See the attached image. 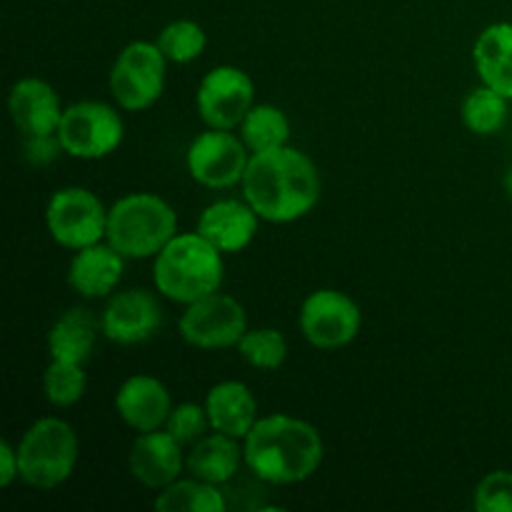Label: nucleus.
Here are the masks:
<instances>
[{
    "instance_id": "f257e3e1",
    "label": "nucleus",
    "mask_w": 512,
    "mask_h": 512,
    "mask_svg": "<svg viewBox=\"0 0 512 512\" xmlns=\"http://www.w3.org/2000/svg\"><path fill=\"white\" fill-rule=\"evenodd\" d=\"M240 188L260 220L288 225L313 213L323 195V178L308 153L285 145L250 155Z\"/></svg>"
},
{
    "instance_id": "f03ea898",
    "label": "nucleus",
    "mask_w": 512,
    "mask_h": 512,
    "mask_svg": "<svg viewBox=\"0 0 512 512\" xmlns=\"http://www.w3.org/2000/svg\"><path fill=\"white\" fill-rule=\"evenodd\" d=\"M245 470L265 485H298L325 460V443L313 423L295 415H260L243 440Z\"/></svg>"
},
{
    "instance_id": "7ed1b4c3",
    "label": "nucleus",
    "mask_w": 512,
    "mask_h": 512,
    "mask_svg": "<svg viewBox=\"0 0 512 512\" xmlns=\"http://www.w3.org/2000/svg\"><path fill=\"white\" fill-rule=\"evenodd\" d=\"M225 278L223 253L203 235L178 233L153 258V285L163 298L190 305L218 293Z\"/></svg>"
},
{
    "instance_id": "20e7f679",
    "label": "nucleus",
    "mask_w": 512,
    "mask_h": 512,
    "mask_svg": "<svg viewBox=\"0 0 512 512\" xmlns=\"http://www.w3.org/2000/svg\"><path fill=\"white\" fill-rule=\"evenodd\" d=\"M178 235V215L155 193H128L108 208L105 240L125 260L155 258Z\"/></svg>"
},
{
    "instance_id": "39448f33",
    "label": "nucleus",
    "mask_w": 512,
    "mask_h": 512,
    "mask_svg": "<svg viewBox=\"0 0 512 512\" xmlns=\"http://www.w3.org/2000/svg\"><path fill=\"white\" fill-rule=\"evenodd\" d=\"M20 480L28 488L48 490L60 488L73 478L80 460V440L73 425L63 418H38L25 428L18 440Z\"/></svg>"
},
{
    "instance_id": "423d86ee",
    "label": "nucleus",
    "mask_w": 512,
    "mask_h": 512,
    "mask_svg": "<svg viewBox=\"0 0 512 512\" xmlns=\"http://www.w3.org/2000/svg\"><path fill=\"white\" fill-rule=\"evenodd\" d=\"M168 58L155 40H133L115 55L110 65L108 88L115 105L125 113L153 108L165 93Z\"/></svg>"
},
{
    "instance_id": "0eeeda50",
    "label": "nucleus",
    "mask_w": 512,
    "mask_h": 512,
    "mask_svg": "<svg viewBox=\"0 0 512 512\" xmlns=\"http://www.w3.org/2000/svg\"><path fill=\"white\" fill-rule=\"evenodd\" d=\"M58 138L70 158L100 160L120 148L125 138V123L118 108L103 100H78L63 110Z\"/></svg>"
},
{
    "instance_id": "6e6552de",
    "label": "nucleus",
    "mask_w": 512,
    "mask_h": 512,
    "mask_svg": "<svg viewBox=\"0 0 512 512\" xmlns=\"http://www.w3.org/2000/svg\"><path fill=\"white\" fill-rule=\"evenodd\" d=\"M45 228L53 243L75 253V250L105 240L108 208L93 190L68 185L50 195L45 205Z\"/></svg>"
},
{
    "instance_id": "1a4fd4ad",
    "label": "nucleus",
    "mask_w": 512,
    "mask_h": 512,
    "mask_svg": "<svg viewBox=\"0 0 512 512\" xmlns=\"http://www.w3.org/2000/svg\"><path fill=\"white\" fill-rule=\"evenodd\" d=\"M303 338L318 350H340L355 343L363 328V310L348 293L335 288L313 290L298 313Z\"/></svg>"
},
{
    "instance_id": "9d476101",
    "label": "nucleus",
    "mask_w": 512,
    "mask_h": 512,
    "mask_svg": "<svg viewBox=\"0 0 512 512\" xmlns=\"http://www.w3.org/2000/svg\"><path fill=\"white\" fill-rule=\"evenodd\" d=\"M245 330H248V313L243 303L220 290L185 305L178 320L180 338L198 350L238 348Z\"/></svg>"
},
{
    "instance_id": "9b49d317",
    "label": "nucleus",
    "mask_w": 512,
    "mask_h": 512,
    "mask_svg": "<svg viewBox=\"0 0 512 512\" xmlns=\"http://www.w3.org/2000/svg\"><path fill=\"white\" fill-rule=\"evenodd\" d=\"M250 150L233 130L205 128L195 135L185 153L190 178L210 190H228L243 183L250 163Z\"/></svg>"
},
{
    "instance_id": "f8f14e48",
    "label": "nucleus",
    "mask_w": 512,
    "mask_h": 512,
    "mask_svg": "<svg viewBox=\"0 0 512 512\" xmlns=\"http://www.w3.org/2000/svg\"><path fill=\"white\" fill-rule=\"evenodd\" d=\"M255 105V83L238 65H215L195 90V110L205 128L238 130Z\"/></svg>"
},
{
    "instance_id": "ddd939ff",
    "label": "nucleus",
    "mask_w": 512,
    "mask_h": 512,
    "mask_svg": "<svg viewBox=\"0 0 512 512\" xmlns=\"http://www.w3.org/2000/svg\"><path fill=\"white\" fill-rule=\"evenodd\" d=\"M163 328V308L155 293L145 288H128L113 293L100 313L103 338L115 345L148 343Z\"/></svg>"
},
{
    "instance_id": "4468645a",
    "label": "nucleus",
    "mask_w": 512,
    "mask_h": 512,
    "mask_svg": "<svg viewBox=\"0 0 512 512\" xmlns=\"http://www.w3.org/2000/svg\"><path fill=\"white\" fill-rule=\"evenodd\" d=\"M128 468L135 483L160 493L183 475L185 448L165 428L138 433L130 445Z\"/></svg>"
},
{
    "instance_id": "2eb2a0df",
    "label": "nucleus",
    "mask_w": 512,
    "mask_h": 512,
    "mask_svg": "<svg viewBox=\"0 0 512 512\" xmlns=\"http://www.w3.org/2000/svg\"><path fill=\"white\" fill-rule=\"evenodd\" d=\"M260 228V215L255 213L248 200L240 198H220L203 208L198 215V230L210 245L220 253H243L255 240Z\"/></svg>"
},
{
    "instance_id": "dca6fc26",
    "label": "nucleus",
    "mask_w": 512,
    "mask_h": 512,
    "mask_svg": "<svg viewBox=\"0 0 512 512\" xmlns=\"http://www.w3.org/2000/svg\"><path fill=\"white\" fill-rule=\"evenodd\" d=\"M115 413L135 433H150V430L165 428L173 400L165 383H160L155 375H130L120 383L115 393Z\"/></svg>"
},
{
    "instance_id": "f3484780",
    "label": "nucleus",
    "mask_w": 512,
    "mask_h": 512,
    "mask_svg": "<svg viewBox=\"0 0 512 512\" xmlns=\"http://www.w3.org/2000/svg\"><path fill=\"white\" fill-rule=\"evenodd\" d=\"M63 110L60 95L43 78L15 80L8 93V113L20 135L58 133Z\"/></svg>"
},
{
    "instance_id": "a211bd4d",
    "label": "nucleus",
    "mask_w": 512,
    "mask_h": 512,
    "mask_svg": "<svg viewBox=\"0 0 512 512\" xmlns=\"http://www.w3.org/2000/svg\"><path fill=\"white\" fill-rule=\"evenodd\" d=\"M125 273V258L108 243L88 245V248L75 250L68 265V285L88 300L110 298L118 290Z\"/></svg>"
},
{
    "instance_id": "6ab92c4d",
    "label": "nucleus",
    "mask_w": 512,
    "mask_h": 512,
    "mask_svg": "<svg viewBox=\"0 0 512 512\" xmlns=\"http://www.w3.org/2000/svg\"><path fill=\"white\" fill-rule=\"evenodd\" d=\"M243 468V440L230 438V435L218 433V430H210L198 443L190 445L188 453H185V470L193 478L220 485V488L233 483Z\"/></svg>"
},
{
    "instance_id": "aec40b11",
    "label": "nucleus",
    "mask_w": 512,
    "mask_h": 512,
    "mask_svg": "<svg viewBox=\"0 0 512 512\" xmlns=\"http://www.w3.org/2000/svg\"><path fill=\"white\" fill-rule=\"evenodd\" d=\"M205 410H208L210 428L238 440H245L260 418L253 390L240 380L215 383L205 395Z\"/></svg>"
},
{
    "instance_id": "412c9836",
    "label": "nucleus",
    "mask_w": 512,
    "mask_h": 512,
    "mask_svg": "<svg viewBox=\"0 0 512 512\" xmlns=\"http://www.w3.org/2000/svg\"><path fill=\"white\" fill-rule=\"evenodd\" d=\"M100 330V318L90 308H70L55 318L48 330V353L53 360H70L85 365L93 355Z\"/></svg>"
},
{
    "instance_id": "4be33fe9",
    "label": "nucleus",
    "mask_w": 512,
    "mask_h": 512,
    "mask_svg": "<svg viewBox=\"0 0 512 512\" xmlns=\"http://www.w3.org/2000/svg\"><path fill=\"white\" fill-rule=\"evenodd\" d=\"M473 65L480 83L512 100V23H493L475 38Z\"/></svg>"
},
{
    "instance_id": "5701e85b",
    "label": "nucleus",
    "mask_w": 512,
    "mask_h": 512,
    "mask_svg": "<svg viewBox=\"0 0 512 512\" xmlns=\"http://www.w3.org/2000/svg\"><path fill=\"white\" fill-rule=\"evenodd\" d=\"M153 508L158 512H225L230 505L220 485L190 475L160 490L158 498L153 500Z\"/></svg>"
},
{
    "instance_id": "b1692460",
    "label": "nucleus",
    "mask_w": 512,
    "mask_h": 512,
    "mask_svg": "<svg viewBox=\"0 0 512 512\" xmlns=\"http://www.w3.org/2000/svg\"><path fill=\"white\" fill-rule=\"evenodd\" d=\"M290 133L293 128H290L288 115L273 103H255L238 128V135L250 153L285 148L290 145Z\"/></svg>"
},
{
    "instance_id": "393cba45",
    "label": "nucleus",
    "mask_w": 512,
    "mask_h": 512,
    "mask_svg": "<svg viewBox=\"0 0 512 512\" xmlns=\"http://www.w3.org/2000/svg\"><path fill=\"white\" fill-rule=\"evenodd\" d=\"M508 115L510 100L483 83L475 90H470L465 95L463 105H460L463 125L473 135H480V138H490V135L500 133L505 128V123H508Z\"/></svg>"
},
{
    "instance_id": "a878e982",
    "label": "nucleus",
    "mask_w": 512,
    "mask_h": 512,
    "mask_svg": "<svg viewBox=\"0 0 512 512\" xmlns=\"http://www.w3.org/2000/svg\"><path fill=\"white\" fill-rule=\"evenodd\" d=\"M155 43H158L160 53L168 58V63L188 65L205 53V48H208V33H205V28L198 20L178 18L170 20L165 28H160Z\"/></svg>"
},
{
    "instance_id": "bb28decb",
    "label": "nucleus",
    "mask_w": 512,
    "mask_h": 512,
    "mask_svg": "<svg viewBox=\"0 0 512 512\" xmlns=\"http://www.w3.org/2000/svg\"><path fill=\"white\" fill-rule=\"evenodd\" d=\"M88 378L80 363L50 358L43 373V395L53 408H73L83 400Z\"/></svg>"
},
{
    "instance_id": "cd10ccee",
    "label": "nucleus",
    "mask_w": 512,
    "mask_h": 512,
    "mask_svg": "<svg viewBox=\"0 0 512 512\" xmlns=\"http://www.w3.org/2000/svg\"><path fill=\"white\" fill-rule=\"evenodd\" d=\"M238 353L250 368L280 370L288 360V340L275 328H248L240 338Z\"/></svg>"
},
{
    "instance_id": "c85d7f7f",
    "label": "nucleus",
    "mask_w": 512,
    "mask_h": 512,
    "mask_svg": "<svg viewBox=\"0 0 512 512\" xmlns=\"http://www.w3.org/2000/svg\"><path fill=\"white\" fill-rule=\"evenodd\" d=\"M165 430L178 440L183 448H190L193 443H198L203 435H208L210 430V418L205 403H180L173 405L168 420H165Z\"/></svg>"
},
{
    "instance_id": "c756f323",
    "label": "nucleus",
    "mask_w": 512,
    "mask_h": 512,
    "mask_svg": "<svg viewBox=\"0 0 512 512\" xmlns=\"http://www.w3.org/2000/svg\"><path fill=\"white\" fill-rule=\"evenodd\" d=\"M478 512H512V470H493L473 490Z\"/></svg>"
},
{
    "instance_id": "7c9ffc66",
    "label": "nucleus",
    "mask_w": 512,
    "mask_h": 512,
    "mask_svg": "<svg viewBox=\"0 0 512 512\" xmlns=\"http://www.w3.org/2000/svg\"><path fill=\"white\" fill-rule=\"evenodd\" d=\"M20 138H23V158L35 168H48L60 155H65L58 133L20 135Z\"/></svg>"
},
{
    "instance_id": "2f4dec72",
    "label": "nucleus",
    "mask_w": 512,
    "mask_h": 512,
    "mask_svg": "<svg viewBox=\"0 0 512 512\" xmlns=\"http://www.w3.org/2000/svg\"><path fill=\"white\" fill-rule=\"evenodd\" d=\"M15 480H20L18 448L10 440H3L0 443V488H10Z\"/></svg>"
},
{
    "instance_id": "473e14b6",
    "label": "nucleus",
    "mask_w": 512,
    "mask_h": 512,
    "mask_svg": "<svg viewBox=\"0 0 512 512\" xmlns=\"http://www.w3.org/2000/svg\"><path fill=\"white\" fill-rule=\"evenodd\" d=\"M503 188H505V195L512 200V165L508 168V173H505L503 178Z\"/></svg>"
}]
</instances>
